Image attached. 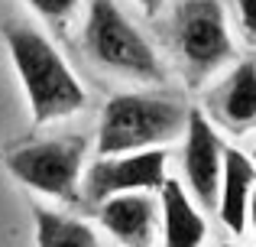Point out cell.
I'll return each instance as SVG.
<instances>
[{
	"label": "cell",
	"mask_w": 256,
	"mask_h": 247,
	"mask_svg": "<svg viewBox=\"0 0 256 247\" xmlns=\"http://www.w3.org/2000/svg\"><path fill=\"white\" fill-rule=\"evenodd\" d=\"M250 231L256 237V189H253V198H250Z\"/></svg>",
	"instance_id": "2e32d148"
},
{
	"label": "cell",
	"mask_w": 256,
	"mask_h": 247,
	"mask_svg": "<svg viewBox=\"0 0 256 247\" xmlns=\"http://www.w3.org/2000/svg\"><path fill=\"white\" fill-rule=\"evenodd\" d=\"M224 153L227 146L220 143L211 117L204 111H192L185 130V153H182V169L192 198L201 208H218L220 182H224Z\"/></svg>",
	"instance_id": "52a82bcc"
},
{
	"label": "cell",
	"mask_w": 256,
	"mask_h": 247,
	"mask_svg": "<svg viewBox=\"0 0 256 247\" xmlns=\"http://www.w3.org/2000/svg\"><path fill=\"white\" fill-rule=\"evenodd\" d=\"M84 156H88V137L68 133V137L32 140V143L16 146L4 156V166L26 189L75 205L82 198Z\"/></svg>",
	"instance_id": "277c9868"
},
{
	"label": "cell",
	"mask_w": 256,
	"mask_h": 247,
	"mask_svg": "<svg viewBox=\"0 0 256 247\" xmlns=\"http://www.w3.org/2000/svg\"><path fill=\"white\" fill-rule=\"evenodd\" d=\"M192 108L175 95L152 91H124L104 104L98 121V156H124V153L162 150L188 130Z\"/></svg>",
	"instance_id": "7a4b0ae2"
},
{
	"label": "cell",
	"mask_w": 256,
	"mask_h": 247,
	"mask_svg": "<svg viewBox=\"0 0 256 247\" xmlns=\"http://www.w3.org/2000/svg\"><path fill=\"white\" fill-rule=\"evenodd\" d=\"M32 218H36V247H100L94 228L82 218L62 215L42 205L32 208Z\"/></svg>",
	"instance_id": "7c38bea8"
},
{
	"label": "cell",
	"mask_w": 256,
	"mask_h": 247,
	"mask_svg": "<svg viewBox=\"0 0 256 247\" xmlns=\"http://www.w3.org/2000/svg\"><path fill=\"white\" fill-rule=\"evenodd\" d=\"M136 4H140V10H143V13H150V17H152V13H159V10H162V4H166V0H136Z\"/></svg>",
	"instance_id": "9a60e30c"
},
{
	"label": "cell",
	"mask_w": 256,
	"mask_h": 247,
	"mask_svg": "<svg viewBox=\"0 0 256 247\" xmlns=\"http://www.w3.org/2000/svg\"><path fill=\"white\" fill-rule=\"evenodd\" d=\"M26 4H30L32 10L46 20V23L65 26L72 17H75V10L82 7V0H26Z\"/></svg>",
	"instance_id": "4fadbf2b"
},
{
	"label": "cell",
	"mask_w": 256,
	"mask_h": 247,
	"mask_svg": "<svg viewBox=\"0 0 256 247\" xmlns=\"http://www.w3.org/2000/svg\"><path fill=\"white\" fill-rule=\"evenodd\" d=\"M253 163H256V146H253Z\"/></svg>",
	"instance_id": "ac0fdd59"
},
{
	"label": "cell",
	"mask_w": 256,
	"mask_h": 247,
	"mask_svg": "<svg viewBox=\"0 0 256 247\" xmlns=\"http://www.w3.org/2000/svg\"><path fill=\"white\" fill-rule=\"evenodd\" d=\"M220 247H244V244H237V241H227V244H220Z\"/></svg>",
	"instance_id": "e0dca14e"
},
{
	"label": "cell",
	"mask_w": 256,
	"mask_h": 247,
	"mask_svg": "<svg viewBox=\"0 0 256 247\" xmlns=\"http://www.w3.org/2000/svg\"><path fill=\"white\" fill-rule=\"evenodd\" d=\"M98 221L120 247H152L159 231L162 202L152 198V192H130L114 195L104 205H98Z\"/></svg>",
	"instance_id": "ba28073f"
},
{
	"label": "cell",
	"mask_w": 256,
	"mask_h": 247,
	"mask_svg": "<svg viewBox=\"0 0 256 247\" xmlns=\"http://www.w3.org/2000/svg\"><path fill=\"white\" fill-rule=\"evenodd\" d=\"M169 36L192 85L208 82L234 59V39L220 0H182L172 13Z\"/></svg>",
	"instance_id": "5b68a950"
},
{
	"label": "cell",
	"mask_w": 256,
	"mask_h": 247,
	"mask_svg": "<svg viewBox=\"0 0 256 247\" xmlns=\"http://www.w3.org/2000/svg\"><path fill=\"white\" fill-rule=\"evenodd\" d=\"M234 13H237V26L250 43H256V0H234Z\"/></svg>",
	"instance_id": "5bb4252c"
},
{
	"label": "cell",
	"mask_w": 256,
	"mask_h": 247,
	"mask_svg": "<svg viewBox=\"0 0 256 247\" xmlns=\"http://www.w3.org/2000/svg\"><path fill=\"white\" fill-rule=\"evenodd\" d=\"M82 49L100 72L130 78V82L156 85L166 78L150 39L130 23L117 0H91L82 26Z\"/></svg>",
	"instance_id": "3957f363"
},
{
	"label": "cell",
	"mask_w": 256,
	"mask_h": 247,
	"mask_svg": "<svg viewBox=\"0 0 256 247\" xmlns=\"http://www.w3.org/2000/svg\"><path fill=\"white\" fill-rule=\"evenodd\" d=\"M162 202V247H201L208 237V224L201 205L185 192L178 179H169L159 192Z\"/></svg>",
	"instance_id": "8fae6325"
},
{
	"label": "cell",
	"mask_w": 256,
	"mask_h": 247,
	"mask_svg": "<svg viewBox=\"0 0 256 247\" xmlns=\"http://www.w3.org/2000/svg\"><path fill=\"white\" fill-rule=\"evenodd\" d=\"M166 150H146V153H124V156H100L84 172V202L104 205L114 195L130 192H162L169 182L166 176Z\"/></svg>",
	"instance_id": "8992f818"
},
{
	"label": "cell",
	"mask_w": 256,
	"mask_h": 247,
	"mask_svg": "<svg viewBox=\"0 0 256 247\" xmlns=\"http://www.w3.org/2000/svg\"><path fill=\"white\" fill-rule=\"evenodd\" d=\"M4 43L13 59V69L23 85L32 124H52L78 114L88 104V95L62 52L52 46L46 33L30 23H6Z\"/></svg>",
	"instance_id": "6da1fadb"
},
{
	"label": "cell",
	"mask_w": 256,
	"mask_h": 247,
	"mask_svg": "<svg viewBox=\"0 0 256 247\" xmlns=\"http://www.w3.org/2000/svg\"><path fill=\"white\" fill-rule=\"evenodd\" d=\"M211 121L230 133H246L256 127V62H240L208 95Z\"/></svg>",
	"instance_id": "9c48e42d"
},
{
	"label": "cell",
	"mask_w": 256,
	"mask_h": 247,
	"mask_svg": "<svg viewBox=\"0 0 256 247\" xmlns=\"http://www.w3.org/2000/svg\"><path fill=\"white\" fill-rule=\"evenodd\" d=\"M256 189V163L253 156L227 146L224 153V182L218 198V218L230 234H244L250 228V198Z\"/></svg>",
	"instance_id": "30bf717a"
}]
</instances>
